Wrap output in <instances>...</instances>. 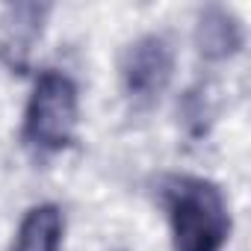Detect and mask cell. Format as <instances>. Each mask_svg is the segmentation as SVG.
Segmentation results:
<instances>
[{"mask_svg":"<svg viewBox=\"0 0 251 251\" xmlns=\"http://www.w3.org/2000/svg\"><path fill=\"white\" fill-rule=\"evenodd\" d=\"M163 204L175 251H222L230 236V213L222 189L204 177L175 175L163 180Z\"/></svg>","mask_w":251,"mask_h":251,"instance_id":"cell-1","label":"cell"},{"mask_svg":"<svg viewBox=\"0 0 251 251\" xmlns=\"http://www.w3.org/2000/svg\"><path fill=\"white\" fill-rule=\"evenodd\" d=\"M77 130V86L62 71H42L24 115V139L39 151H62Z\"/></svg>","mask_w":251,"mask_h":251,"instance_id":"cell-2","label":"cell"},{"mask_svg":"<svg viewBox=\"0 0 251 251\" xmlns=\"http://www.w3.org/2000/svg\"><path fill=\"white\" fill-rule=\"evenodd\" d=\"M172 71L175 53L163 36H142L121 59V83L136 106H151L154 100H160V95L172 83Z\"/></svg>","mask_w":251,"mask_h":251,"instance_id":"cell-3","label":"cell"},{"mask_svg":"<svg viewBox=\"0 0 251 251\" xmlns=\"http://www.w3.org/2000/svg\"><path fill=\"white\" fill-rule=\"evenodd\" d=\"M48 18V6L42 3H15L3 12L0 21V59L12 71L24 74L30 65V53L36 39L42 36Z\"/></svg>","mask_w":251,"mask_h":251,"instance_id":"cell-4","label":"cell"},{"mask_svg":"<svg viewBox=\"0 0 251 251\" xmlns=\"http://www.w3.org/2000/svg\"><path fill=\"white\" fill-rule=\"evenodd\" d=\"M195 45L198 53L210 62H222L227 56H233L242 48V27L239 21L219 6H210L201 12L198 27H195Z\"/></svg>","mask_w":251,"mask_h":251,"instance_id":"cell-5","label":"cell"},{"mask_svg":"<svg viewBox=\"0 0 251 251\" xmlns=\"http://www.w3.org/2000/svg\"><path fill=\"white\" fill-rule=\"evenodd\" d=\"M62 233H65L62 210L56 204H39L24 216L12 251H59Z\"/></svg>","mask_w":251,"mask_h":251,"instance_id":"cell-6","label":"cell"}]
</instances>
